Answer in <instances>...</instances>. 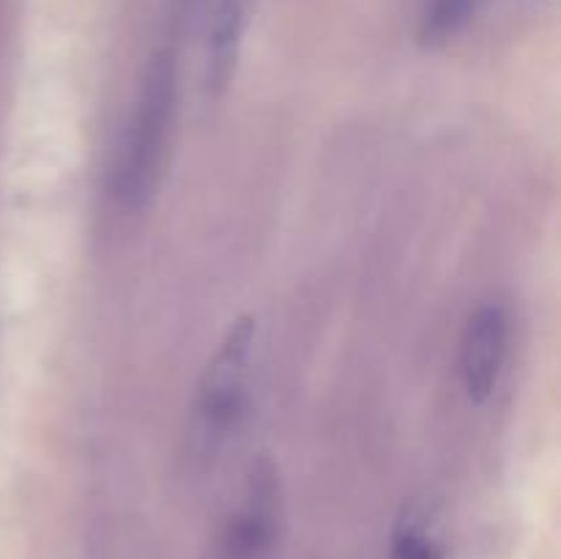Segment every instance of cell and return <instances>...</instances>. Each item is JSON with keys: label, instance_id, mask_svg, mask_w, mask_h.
<instances>
[{"label": "cell", "instance_id": "3", "mask_svg": "<svg viewBox=\"0 0 561 559\" xmlns=\"http://www.w3.org/2000/svg\"><path fill=\"white\" fill-rule=\"evenodd\" d=\"M283 518V488L277 466L261 455L250 466L244 488V502L225 529V559H266L274 548Z\"/></svg>", "mask_w": 561, "mask_h": 559}, {"label": "cell", "instance_id": "2", "mask_svg": "<svg viewBox=\"0 0 561 559\" xmlns=\"http://www.w3.org/2000/svg\"><path fill=\"white\" fill-rule=\"evenodd\" d=\"M255 318L239 316L230 321L217 351L203 367L197 381L195 422L208 447H219L239 431L250 409L252 356H255Z\"/></svg>", "mask_w": 561, "mask_h": 559}, {"label": "cell", "instance_id": "4", "mask_svg": "<svg viewBox=\"0 0 561 559\" xmlns=\"http://www.w3.org/2000/svg\"><path fill=\"white\" fill-rule=\"evenodd\" d=\"M510 354V316L488 301L471 310L460 338V378L471 403H485L502 378Z\"/></svg>", "mask_w": 561, "mask_h": 559}, {"label": "cell", "instance_id": "6", "mask_svg": "<svg viewBox=\"0 0 561 559\" xmlns=\"http://www.w3.org/2000/svg\"><path fill=\"white\" fill-rule=\"evenodd\" d=\"M485 0H427L422 5L416 42L425 49L447 47L474 22Z\"/></svg>", "mask_w": 561, "mask_h": 559}, {"label": "cell", "instance_id": "7", "mask_svg": "<svg viewBox=\"0 0 561 559\" xmlns=\"http://www.w3.org/2000/svg\"><path fill=\"white\" fill-rule=\"evenodd\" d=\"M392 559H442V548L420 518H405L392 535Z\"/></svg>", "mask_w": 561, "mask_h": 559}, {"label": "cell", "instance_id": "5", "mask_svg": "<svg viewBox=\"0 0 561 559\" xmlns=\"http://www.w3.org/2000/svg\"><path fill=\"white\" fill-rule=\"evenodd\" d=\"M206 5L203 88L211 99L222 96L236 77L252 0H201Z\"/></svg>", "mask_w": 561, "mask_h": 559}, {"label": "cell", "instance_id": "1", "mask_svg": "<svg viewBox=\"0 0 561 559\" xmlns=\"http://www.w3.org/2000/svg\"><path fill=\"white\" fill-rule=\"evenodd\" d=\"M181 102V60L173 44L148 55L131 99L113 168V197L126 212H140L157 195L173 142Z\"/></svg>", "mask_w": 561, "mask_h": 559}]
</instances>
